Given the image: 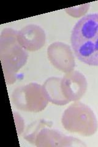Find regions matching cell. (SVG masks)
Here are the masks:
<instances>
[{"mask_svg": "<svg viewBox=\"0 0 98 147\" xmlns=\"http://www.w3.org/2000/svg\"><path fill=\"white\" fill-rule=\"evenodd\" d=\"M18 43L26 51L35 52L44 47L46 41L44 30L37 25L25 26L17 33Z\"/></svg>", "mask_w": 98, "mask_h": 147, "instance_id": "obj_8", "label": "cell"}, {"mask_svg": "<svg viewBox=\"0 0 98 147\" xmlns=\"http://www.w3.org/2000/svg\"><path fill=\"white\" fill-rule=\"evenodd\" d=\"M18 31L5 28L0 36V59L7 85L13 84L16 80L17 72L27 62V51L18 43Z\"/></svg>", "mask_w": 98, "mask_h": 147, "instance_id": "obj_2", "label": "cell"}, {"mask_svg": "<svg viewBox=\"0 0 98 147\" xmlns=\"http://www.w3.org/2000/svg\"><path fill=\"white\" fill-rule=\"evenodd\" d=\"M62 124L66 131L82 136L94 135L98 123L94 112L88 105L76 101L64 110Z\"/></svg>", "mask_w": 98, "mask_h": 147, "instance_id": "obj_3", "label": "cell"}, {"mask_svg": "<svg viewBox=\"0 0 98 147\" xmlns=\"http://www.w3.org/2000/svg\"><path fill=\"white\" fill-rule=\"evenodd\" d=\"M61 87L65 98L70 102H76L85 95L88 82L81 72L72 71L66 73L62 78Z\"/></svg>", "mask_w": 98, "mask_h": 147, "instance_id": "obj_7", "label": "cell"}, {"mask_svg": "<svg viewBox=\"0 0 98 147\" xmlns=\"http://www.w3.org/2000/svg\"><path fill=\"white\" fill-rule=\"evenodd\" d=\"M71 42L76 57L86 64L98 66V13L79 20L73 28Z\"/></svg>", "mask_w": 98, "mask_h": 147, "instance_id": "obj_1", "label": "cell"}, {"mask_svg": "<svg viewBox=\"0 0 98 147\" xmlns=\"http://www.w3.org/2000/svg\"><path fill=\"white\" fill-rule=\"evenodd\" d=\"M47 57L51 64L58 70L64 73L74 71L76 66L75 58L68 44L55 42L47 48Z\"/></svg>", "mask_w": 98, "mask_h": 147, "instance_id": "obj_5", "label": "cell"}, {"mask_svg": "<svg viewBox=\"0 0 98 147\" xmlns=\"http://www.w3.org/2000/svg\"><path fill=\"white\" fill-rule=\"evenodd\" d=\"M38 147L86 146L80 140L63 134L61 132L47 127H43L37 134L34 144Z\"/></svg>", "mask_w": 98, "mask_h": 147, "instance_id": "obj_6", "label": "cell"}, {"mask_svg": "<svg viewBox=\"0 0 98 147\" xmlns=\"http://www.w3.org/2000/svg\"><path fill=\"white\" fill-rule=\"evenodd\" d=\"M90 7V3H87L80 6L66 8L65 9V12L70 16L74 18H78L85 15L89 10Z\"/></svg>", "mask_w": 98, "mask_h": 147, "instance_id": "obj_10", "label": "cell"}, {"mask_svg": "<svg viewBox=\"0 0 98 147\" xmlns=\"http://www.w3.org/2000/svg\"><path fill=\"white\" fill-rule=\"evenodd\" d=\"M62 78L52 77L47 79L43 85L50 102L57 105H65L70 102L64 96L61 84Z\"/></svg>", "mask_w": 98, "mask_h": 147, "instance_id": "obj_9", "label": "cell"}, {"mask_svg": "<svg viewBox=\"0 0 98 147\" xmlns=\"http://www.w3.org/2000/svg\"><path fill=\"white\" fill-rule=\"evenodd\" d=\"M12 101L19 110L28 112H39L47 106L49 100L43 85L30 83L13 91Z\"/></svg>", "mask_w": 98, "mask_h": 147, "instance_id": "obj_4", "label": "cell"}]
</instances>
